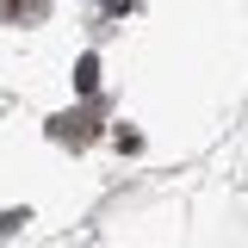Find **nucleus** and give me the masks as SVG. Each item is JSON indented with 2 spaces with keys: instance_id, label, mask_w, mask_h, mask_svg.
<instances>
[{
  "instance_id": "f257e3e1",
  "label": "nucleus",
  "mask_w": 248,
  "mask_h": 248,
  "mask_svg": "<svg viewBox=\"0 0 248 248\" xmlns=\"http://www.w3.org/2000/svg\"><path fill=\"white\" fill-rule=\"evenodd\" d=\"M75 87H81V93L99 87V62H93V56H81V68H75Z\"/></svg>"
},
{
  "instance_id": "f03ea898",
  "label": "nucleus",
  "mask_w": 248,
  "mask_h": 248,
  "mask_svg": "<svg viewBox=\"0 0 248 248\" xmlns=\"http://www.w3.org/2000/svg\"><path fill=\"white\" fill-rule=\"evenodd\" d=\"M19 223H31V217H25V211H0V236H13Z\"/></svg>"
}]
</instances>
